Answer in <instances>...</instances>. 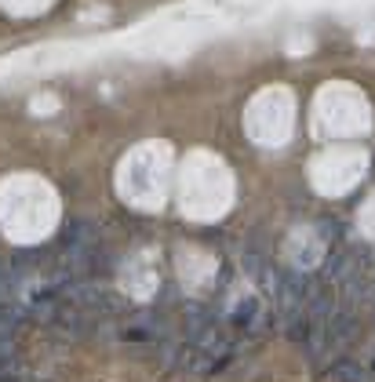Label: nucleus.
Wrapping results in <instances>:
<instances>
[{
    "mask_svg": "<svg viewBox=\"0 0 375 382\" xmlns=\"http://www.w3.org/2000/svg\"><path fill=\"white\" fill-rule=\"evenodd\" d=\"M354 270H357V262H354V255L346 251V248H332V251H328V259H325V280L343 284V280L350 277Z\"/></svg>",
    "mask_w": 375,
    "mask_h": 382,
    "instance_id": "f257e3e1",
    "label": "nucleus"
},
{
    "mask_svg": "<svg viewBox=\"0 0 375 382\" xmlns=\"http://www.w3.org/2000/svg\"><path fill=\"white\" fill-rule=\"evenodd\" d=\"M328 375L339 379V382H365V372H361L354 361H335V364L328 368Z\"/></svg>",
    "mask_w": 375,
    "mask_h": 382,
    "instance_id": "f03ea898",
    "label": "nucleus"
}]
</instances>
